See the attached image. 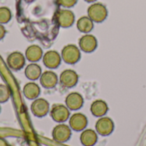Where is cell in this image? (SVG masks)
<instances>
[{"instance_id": "3957f363", "label": "cell", "mask_w": 146, "mask_h": 146, "mask_svg": "<svg viewBox=\"0 0 146 146\" xmlns=\"http://www.w3.org/2000/svg\"><path fill=\"white\" fill-rule=\"evenodd\" d=\"M72 135V129L69 126L60 123L52 130V138L56 142L65 143L69 140Z\"/></svg>"}, {"instance_id": "6da1fadb", "label": "cell", "mask_w": 146, "mask_h": 146, "mask_svg": "<svg viewBox=\"0 0 146 146\" xmlns=\"http://www.w3.org/2000/svg\"><path fill=\"white\" fill-rule=\"evenodd\" d=\"M51 119L57 123H63L70 117L69 109L64 104H54L50 110Z\"/></svg>"}, {"instance_id": "7402d4cb", "label": "cell", "mask_w": 146, "mask_h": 146, "mask_svg": "<svg viewBox=\"0 0 146 146\" xmlns=\"http://www.w3.org/2000/svg\"><path fill=\"white\" fill-rule=\"evenodd\" d=\"M10 98V90L8 86L0 84V104L6 103Z\"/></svg>"}, {"instance_id": "277c9868", "label": "cell", "mask_w": 146, "mask_h": 146, "mask_svg": "<svg viewBox=\"0 0 146 146\" xmlns=\"http://www.w3.org/2000/svg\"><path fill=\"white\" fill-rule=\"evenodd\" d=\"M62 59L68 64L76 63L80 57V52L79 48L74 44H68L63 47L62 50Z\"/></svg>"}, {"instance_id": "5b68a950", "label": "cell", "mask_w": 146, "mask_h": 146, "mask_svg": "<svg viewBox=\"0 0 146 146\" xmlns=\"http://www.w3.org/2000/svg\"><path fill=\"white\" fill-rule=\"evenodd\" d=\"M31 111L32 114L38 118L44 117L50 112V104L47 100L38 98L32 103Z\"/></svg>"}, {"instance_id": "9a60e30c", "label": "cell", "mask_w": 146, "mask_h": 146, "mask_svg": "<svg viewBox=\"0 0 146 146\" xmlns=\"http://www.w3.org/2000/svg\"><path fill=\"white\" fill-rule=\"evenodd\" d=\"M79 44L82 50L86 52H91L96 49L98 42H97V38L93 35L86 34L80 38Z\"/></svg>"}, {"instance_id": "5bb4252c", "label": "cell", "mask_w": 146, "mask_h": 146, "mask_svg": "<svg viewBox=\"0 0 146 146\" xmlns=\"http://www.w3.org/2000/svg\"><path fill=\"white\" fill-rule=\"evenodd\" d=\"M43 56L44 54L42 48L37 44L29 45L25 51L26 59L30 62H38L43 57Z\"/></svg>"}, {"instance_id": "44dd1931", "label": "cell", "mask_w": 146, "mask_h": 146, "mask_svg": "<svg viewBox=\"0 0 146 146\" xmlns=\"http://www.w3.org/2000/svg\"><path fill=\"white\" fill-rule=\"evenodd\" d=\"M12 18L11 10L5 6L0 7V24H7Z\"/></svg>"}, {"instance_id": "d6986e66", "label": "cell", "mask_w": 146, "mask_h": 146, "mask_svg": "<svg viewBox=\"0 0 146 146\" xmlns=\"http://www.w3.org/2000/svg\"><path fill=\"white\" fill-rule=\"evenodd\" d=\"M108 105L103 100H96L91 105V112L96 117H103L108 112Z\"/></svg>"}, {"instance_id": "7a4b0ae2", "label": "cell", "mask_w": 146, "mask_h": 146, "mask_svg": "<svg viewBox=\"0 0 146 146\" xmlns=\"http://www.w3.org/2000/svg\"><path fill=\"white\" fill-rule=\"evenodd\" d=\"M88 17L94 22H102L107 17L108 11L106 7L100 3H94L87 9Z\"/></svg>"}, {"instance_id": "9c48e42d", "label": "cell", "mask_w": 146, "mask_h": 146, "mask_svg": "<svg viewBox=\"0 0 146 146\" xmlns=\"http://www.w3.org/2000/svg\"><path fill=\"white\" fill-rule=\"evenodd\" d=\"M42 59L44 65L50 69L56 68L62 62V56H60V54L57 51L52 50L45 52Z\"/></svg>"}, {"instance_id": "2e32d148", "label": "cell", "mask_w": 146, "mask_h": 146, "mask_svg": "<svg viewBox=\"0 0 146 146\" xmlns=\"http://www.w3.org/2000/svg\"><path fill=\"white\" fill-rule=\"evenodd\" d=\"M40 87L34 82H28L23 87V94L29 100H34L40 95Z\"/></svg>"}, {"instance_id": "ba28073f", "label": "cell", "mask_w": 146, "mask_h": 146, "mask_svg": "<svg viewBox=\"0 0 146 146\" xmlns=\"http://www.w3.org/2000/svg\"><path fill=\"white\" fill-rule=\"evenodd\" d=\"M114 121L109 117H100L96 122V132L102 136H108L114 131Z\"/></svg>"}, {"instance_id": "8992f818", "label": "cell", "mask_w": 146, "mask_h": 146, "mask_svg": "<svg viewBox=\"0 0 146 146\" xmlns=\"http://www.w3.org/2000/svg\"><path fill=\"white\" fill-rule=\"evenodd\" d=\"M26 64V56L20 51H14L10 53L7 57L8 67L14 70L18 71L24 68Z\"/></svg>"}, {"instance_id": "603a6c76", "label": "cell", "mask_w": 146, "mask_h": 146, "mask_svg": "<svg viewBox=\"0 0 146 146\" xmlns=\"http://www.w3.org/2000/svg\"><path fill=\"white\" fill-rule=\"evenodd\" d=\"M78 0H57V3L64 8H71L76 4Z\"/></svg>"}, {"instance_id": "ac0fdd59", "label": "cell", "mask_w": 146, "mask_h": 146, "mask_svg": "<svg viewBox=\"0 0 146 146\" xmlns=\"http://www.w3.org/2000/svg\"><path fill=\"white\" fill-rule=\"evenodd\" d=\"M24 74L28 80L33 81L40 78L42 74V68L36 62H31L25 68Z\"/></svg>"}, {"instance_id": "52a82bcc", "label": "cell", "mask_w": 146, "mask_h": 146, "mask_svg": "<svg viewBox=\"0 0 146 146\" xmlns=\"http://www.w3.org/2000/svg\"><path fill=\"white\" fill-rule=\"evenodd\" d=\"M74 14L68 9H59L56 14V23L62 27H69L74 22Z\"/></svg>"}, {"instance_id": "8fae6325", "label": "cell", "mask_w": 146, "mask_h": 146, "mask_svg": "<svg viewBox=\"0 0 146 146\" xmlns=\"http://www.w3.org/2000/svg\"><path fill=\"white\" fill-rule=\"evenodd\" d=\"M78 74L75 71L71 69H66L62 72L59 80L62 86L66 88H71L74 86L78 82Z\"/></svg>"}, {"instance_id": "ffe728a7", "label": "cell", "mask_w": 146, "mask_h": 146, "mask_svg": "<svg viewBox=\"0 0 146 146\" xmlns=\"http://www.w3.org/2000/svg\"><path fill=\"white\" fill-rule=\"evenodd\" d=\"M77 28L82 33H89L93 28V21L88 16H82L77 21Z\"/></svg>"}, {"instance_id": "484cf974", "label": "cell", "mask_w": 146, "mask_h": 146, "mask_svg": "<svg viewBox=\"0 0 146 146\" xmlns=\"http://www.w3.org/2000/svg\"><path fill=\"white\" fill-rule=\"evenodd\" d=\"M0 111H1V106H0Z\"/></svg>"}, {"instance_id": "7c38bea8", "label": "cell", "mask_w": 146, "mask_h": 146, "mask_svg": "<svg viewBox=\"0 0 146 146\" xmlns=\"http://www.w3.org/2000/svg\"><path fill=\"white\" fill-rule=\"evenodd\" d=\"M83 97L78 92L69 93L65 99V104L69 110H78L83 106Z\"/></svg>"}, {"instance_id": "d4e9b609", "label": "cell", "mask_w": 146, "mask_h": 146, "mask_svg": "<svg viewBox=\"0 0 146 146\" xmlns=\"http://www.w3.org/2000/svg\"><path fill=\"white\" fill-rule=\"evenodd\" d=\"M85 1H86V2H88V3H92V2H95L96 0H85Z\"/></svg>"}, {"instance_id": "30bf717a", "label": "cell", "mask_w": 146, "mask_h": 146, "mask_svg": "<svg viewBox=\"0 0 146 146\" xmlns=\"http://www.w3.org/2000/svg\"><path fill=\"white\" fill-rule=\"evenodd\" d=\"M88 121L85 115L81 113H75L69 117V127L72 130L81 132L86 129Z\"/></svg>"}, {"instance_id": "e0dca14e", "label": "cell", "mask_w": 146, "mask_h": 146, "mask_svg": "<svg viewBox=\"0 0 146 146\" xmlns=\"http://www.w3.org/2000/svg\"><path fill=\"white\" fill-rule=\"evenodd\" d=\"M98 141V133L92 129H85L80 134V142L84 146H93Z\"/></svg>"}, {"instance_id": "cb8c5ba5", "label": "cell", "mask_w": 146, "mask_h": 146, "mask_svg": "<svg viewBox=\"0 0 146 146\" xmlns=\"http://www.w3.org/2000/svg\"><path fill=\"white\" fill-rule=\"evenodd\" d=\"M5 35H6V29L3 24H0V40L3 39Z\"/></svg>"}, {"instance_id": "4fadbf2b", "label": "cell", "mask_w": 146, "mask_h": 146, "mask_svg": "<svg viewBox=\"0 0 146 146\" xmlns=\"http://www.w3.org/2000/svg\"><path fill=\"white\" fill-rule=\"evenodd\" d=\"M39 80H40L41 86L44 88L51 89L56 86V84L58 82V77L56 73H54L53 71L48 70V71L42 73V74L39 78Z\"/></svg>"}]
</instances>
